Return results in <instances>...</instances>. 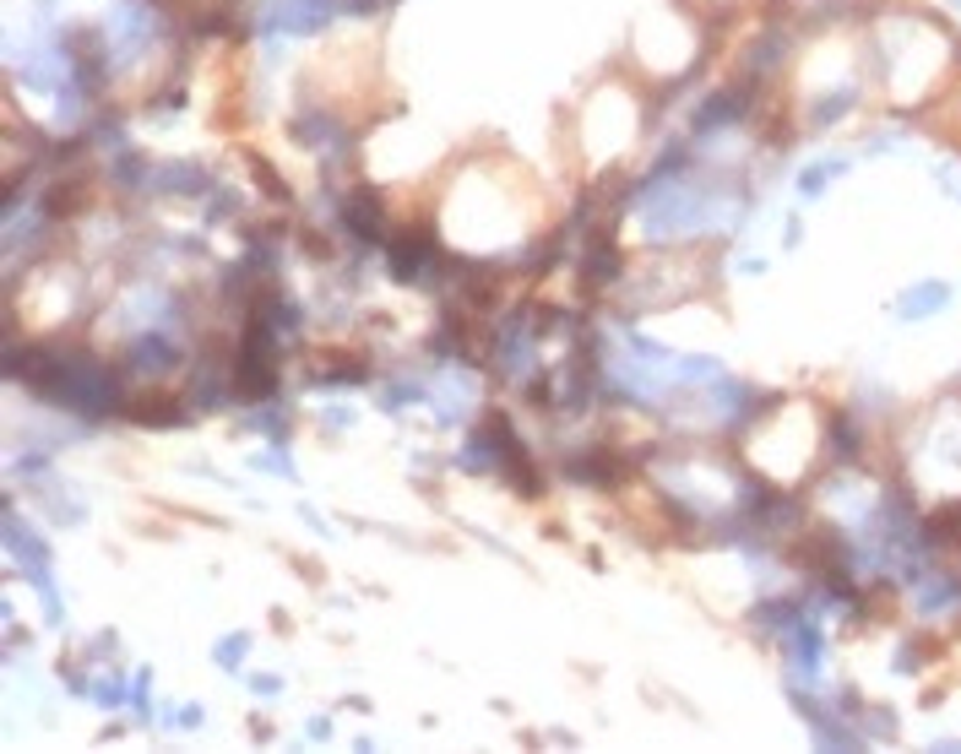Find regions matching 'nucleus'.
<instances>
[]
</instances>
